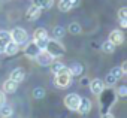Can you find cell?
Here are the masks:
<instances>
[{
    "mask_svg": "<svg viewBox=\"0 0 127 118\" xmlns=\"http://www.w3.org/2000/svg\"><path fill=\"white\" fill-rule=\"evenodd\" d=\"M54 84L58 87V88H66L72 84V73L69 70V67H64L61 72L55 73V79H54Z\"/></svg>",
    "mask_w": 127,
    "mask_h": 118,
    "instance_id": "1",
    "label": "cell"
},
{
    "mask_svg": "<svg viewBox=\"0 0 127 118\" xmlns=\"http://www.w3.org/2000/svg\"><path fill=\"white\" fill-rule=\"evenodd\" d=\"M45 51H48L52 58H57V57H61L63 54H64V46L61 45V42H58L57 39H48V43H46V48Z\"/></svg>",
    "mask_w": 127,
    "mask_h": 118,
    "instance_id": "2",
    "label": "cell"
},
{
    "mask_svg": "<svg viewBox=\"0 0 127 118\" xmlns=\"http://www.w3.org/2000/svg\"><path fill=\"white\" fill-rule=\"evenodd\" d=\"M11 39L12 42H15L17 45H26L27 40H29V34L24 29L21 27H15L12 31H11Z\"/></svg>",
    "mask_w": 127,
    "mask_h": 118,
    "instance_id": "3",
    "label": "cell"
},
{
    "mask_svg": "<svg viewBox=\"0 0 127 118\" xmlns=\"http://www.w3.org/2000/svg\"><path fill=\"white\" fill-rule=\"evenodd\" d=\"M79 102H81V97L76 94V93H70L64 97V105L66 108H69L70 111H76L78 106H79Z\"/></svg>",
    "mask_w": 127,
    "mask_h": 118,
    "instance_id": "4",
    "label": "cell"
},
{
    "mask_svg": "<svg viewBox=\"0 0 127 118\" xmlns=\"http://www.w3.org/2000/svg\"><path fill=\"white\" fill-rule=\"evenodd\" d=\"M34 60L37 61V64H39V66H49V64H51V61L54 60V58H52V55H51L48 51L42 49V51H39V54L34 57Z\"/></svg>",
    "mask_w": 127,
    "mask_h": 118,
    "instance_id": "5",
    "label": "cell"
},
{
    "mask_svg": "<svg viewBox=\"0 0 127 118\" xmlns=\"http://www.w3.org/2000/svg\"><path fill=\"white\" fill-rule=\"evenodd\" d=\"M81 0H58V9L61 12H69L79 5Z\"/></svg>",
    "mask_w": 127,
    "mask_h": 118,
    "instance_id": "6",
    "label": "cell"
},
{
    "mask_svg": "<svg viewBox=\"0 0 127 118\" xmlns=\"http://www.w3.org/2000/svg\"><path fill=\"white\" fill-rule=\"evenodd\" d=\"M90 91L96 96H100L105 91V82L102 79H93L90 82Z\"/></svg>",
    "mask_w": 127,
    "mask_h": 118,
    "instance_id": "7",
    "label": "cell"
},
{
    "mask_svg": "<svg viewBox=\"0 0 127 118\" xmlns=\"http://www.w3.org/2000/svg\"><path fill=\"white\" fill-rule=\"evenodd\" d=\"M91 100L90 99H87V97H81V102H79V106H78V112L79 114H82V115H87L90 111H91Z\"/></svg>",
    "mask_w": 127,
    "mask_h": 118,
    "instance_id": "8",
    "label": "cell"
},
{
    "mask_svg": "<svg viewBox=\"0 0 127 118\" xmlns=\"http://www.w3.org/2000/svg\"><path fill=\"white\" fill-rule=\"evenodd\" d=\"M39 46L36 45V42H29L27 45H26V48H24V54L27 55V57H30V58H34L37 54H39Z\"/></svg>",
    "mask_w": 127,
    "mask_h": 118,
    "instance_id": "9",
    "label": "cell"
},
{
    "mask_svg": "<svg viewBox=\"0 0 127 118\" xmlns=\"http://www.w3.org/2000/svg\"><path fill=\"white\" fill-rule=\"evenodd\" d=\"M108 40L112 42L115 46H117V45H121V43L124 42V34H123V31H120V30H114V31L109 33V39H108Z\"/></svg>",
    "mask_w": 127,
    "mask_h": 118,
    "instance_id": "10",
    "label": "cell"
},
{
    "mask_svg": "<svg viewBox=\"0 0 127 118\" xmlns=\"http://www.w3.org/2000/svg\"><path fill=\"white\" fill-rule=\"evenodd\" d=\"M40 12H42V9H39L37 6L32 5V6L27 9V12H26V18H27L29 21H34V20H37V18L40 17Z\"/></svg>",
    "mask_w": 127,
    "mask_h": 118,
    "instance_id": "11",
    "label": "cell"
},
{
    "mask_svg": "<svg viewBox=\"0 0 127 118\" xmlns=\"http://www.w3.org/2000/svg\"><path fill=\"white\" fill-rule=\"evenodd\" d=\"M12 81H15V82H23L24 81V78H26V72H24V69H21V67H17V69H14L12 72H11V76H9Z\"/></svg>",
    "mask_w": 127,
    "mask_h": 118,
    "instance_id": "12",
    "label": "cell"
},
{
    "mask_svg": "<svg viewBox=\"0 0 127 118\" xmlns=\"http://www.w3.org/2000/svg\"><path fill=\"white\" fill-rule=\"evenodd\" d=\"M17 88H18V82L12 81L11 78L3 82V93H5V94H6V93H8V94H12V93L17 91Z\"/></svg>",
    "mask_w": 127,
    "mask_h": 118,
    "instance_id": "13",
    "label": "cell"
},
{
    "mask_svg": "<svg viewBox=\"0 0 127 118\" xmlns=\"http://www.w3.org/2000/svg\"><path fill=\"white\" fill-rule=\"evenodd\" d=\"M18 49H20V45H17L15 42H8L6 45H5V54H8V55H15L17 52H18Z\"/></svg>",
    "mask_w": 127,
    "mask_h": 118,
    "instance_id": "14",
    "label": "cell"
},
{
    "mask_svg": "<svg viewBox=\"0 0 127 118\" xmlns=\"http://www.w3.org/2000/svg\"><path fill=\"white\" fill-rule=\"evenodd\" d=\"M32 5L37 6L39 9H49L54 5V0H32Z\"/></svg>",
    "mask_w": 127,
    "mask_h": 118,
    "instance_id": "15",
    "label": "cell"
},
{
    "mask_svg": "<svg viewBox=\"0 0 127 118\" xmlns=\"http://www.w3.org/2000/svg\"><path fill=\"white\" fill-rule=\"evenodd\" d=\"M64 34H66V30L63 29V27H60V26H57V27L52 29V39L60 40V39L64 37Z\"/></svg>",
    "mask_w": 127,
    "mask_h": 118,
    "instance_id": "16",
    "label": "cell"
},
{
    "mask_svg": "<svg viewBox=\"0 0 127 118\" xmlns=\"http://www.w3.org/2000/svg\"><path fill=\"white\" fill-rule=\"evenodd\" d=\"M0 115L5 117V118L11 117V115H12V106H11V105H8V103L5 102L2 106H0Z\"/></svg>",
    "mask_w": 127,
    "mask_h": 118,
    "instance_id": "17",
    "label": "cell"
},
{
    "mask_svg": "<svg viewBox=\"0 0 127 118\" xmlns=\"http://www.w3.org/2000/svg\"><path fill=\"white\" fill-rule=\"evenodd\" d=\"M49 67H51V72H52V73L55 75V73H58V72H61V70H63V69H64L66 66H64V64H63L61 61H54V60H52V61H51V64H49Z\"/></svg>",
    "mask_w": 127,
    "mask_h": 118,
    "instance_id": "18",
    "label": "cell"
},
{
    "mask_svg": "<svg viewBox=\"0 0 127 118\" xmlns=\"http://www.w3.org/2000/svg\"><path fill=\"white\" fill-rule=\"evenodd\" d=\"M43 37H48V31L45 30V29H36L34 30V33H33V39L34 40H37V39H43Z\"/></svg>",
    "mask_w": 127,
    "mask_h": 118,
    "instance_id": "19",
    "label": "cell"
},
{
    "mask_svg": "<svg viewBox=\"0 0 127 118\" xmlns=\"http://www.w3.org/2000/svg\"><path fill=\"white\" fill-rule=\"evenodd\" d=\"M102 51H103V52H106V54H112V52L115 51V45H114L112 42L106 40V42H103V43H102Z\"/></svg>",
    "mask_w": 127,
    "mask_h": 118,
    "instance_id": "20",
    "label": "cell"
},
{
    "mask_svg": "<svg viewBox=\"0 0 127 118\" xmlns=\"http://www.w3.org/2000/svg\"><path fill=\"white\" fill-rule=\"evenodd\" d=\"M69 70H70V73H72V76H78V75H81L82 73V66L81 64H78V63H75L72 67H69Z\"/></svg>",
    "mask_w": 127,
    "mask_h": 118,
    "instance_id": "21",
    "label": "cell"
},
{
    "mask_svg": "<svg viewBox=\"0 0 127 118\" xmlns=\"http://www.w3.org/2000/svg\"><path fill=\"white\" fill-rule=\"evenodd\" d=\"M81 26L78 24V23H72V24H69V33H72V34H79L81 33Z\"/></svg>",
    "mask_w": 127,
    "mask_h": 118,
    "instance_id": "22",
    "label": "cell"
},
{
    "mask_svg": "<svg viewBox=\"0 0 127 118\" xmlns=\"http://www.w3.org/2000/svg\"><path fill=\"white\" fill-rule=\"evenodd\" d=\"M45 88H42V87H37V88H34L33 90V97L34 99H43L45 97Z\"/></svg>",
    "mask_w": 127,
    "mask_h": 118,
    "instance_id": "23",
    "label": "cell"
},
{
    "mask_svg": "<svg viewBox=\"0 0 127 118\" xmlns=\"http://www.w3.org/2000/svg\"><path fill=\"white\" fill-rule=\"evenodd\" d=\"M0 39H2L5 43H8V42L12 40V39H11V33L6 31V30H0Z\"/></svg>",
    "mask_w": 127,
    "mask_h": 118,
    "instance_id": "24",
    "label": "cell"
},
{
    "mask_svg": "<svg viewBox=\"0 0 127 118\" xmlns=\"http://www.w3.org/2000/svg\"><path fill=\"white\" fill-rule=\"evenodd\" d=\"M48 39H49V37H43V39H37V40H34V42H36V45L39 46V49H40V51L46 48V43H48Z\"/></svg>",
    "mask_w": 127,
    "mask_h": 118,
    "instance_id": "25",
    "label": "cell"
},
{
    "mask_svg": "<svg viewBox=\"0 0 127 118\" xmlns=\"http://www.w3.org/2000/svg\"><path fill=\"white\" fill-rule=\"evenodd\" d=\"M117 78L114 76V75H111V73H108V76L105 78V85H114V84H117Z\"/></svg>",
    "mask_w": 127,
    "mask_h": 118,
    "instance_id": "26",
    "label": "cell"
},
{
    "mask_svg": "<svg viewBox=\"0 0 127 118\" xmlns=\"http://www.w3.org/2000/svg\"><path fill=\"white\" fill-rule=\"evenodd\" d=\"M111 75H114L117 79H120L121 76H124V73H123V70L120 69V67H114V69H111V72H109Z\"/></svg>",
    "mask_w": 127,
    "mask_h": 118,
    "instance_id": "27",
    "label": "cell"
},
{
    "mask_svg": "<svg viewBox=\"0 0 127 118\" xmlns=\"http://www.w3.org/2000/svg\"><path fill=\"white\" fill-rule=\"evenodd\" d=\"M118 18L120 20H127V9L126 8H121L118 11Z\"/></svg>",
    "mask_w": 127,
    "mask_h": 118,
    "instance_id": "28",
    "label": "cell"
},
{
    "mask_svg": "<svg viewBox=\"0 0 127 118\" xmlns=\"http://www.w3.org/2000/svg\"><path fill=\"white\" fill-rule=\"evenodd\" d=\"M117 94H118L120 97H126V96H127V88H126V85H121V87L118 88Z\"/></svg>",
    "mask_w": 127,
    "mask_h": 118,
    "instance_id": "29",
    "label": "cell"
},
{
    "mask_svg": "<svg viewBox=\"0 0 127 118\" xmlns=\"http://www.w3.org/2000/svg\"><path fill=\"white\" fill-rule=\"evenodd\" d=\"M5 102H6V96H5V93H3V91H0V106H2Z\"/></svg>",
    "mask_w": 127,
    "mask_h": 118,
    "instance_id": "30",
    "label": "cell"
},
{
    "mask_svg": "<svg viewBox=\"0 0 127 118\" xmlns=\"http://www.w3.org/2000/svg\"><path fill=\"white\" fill-rule=\"evenodd\" d=\"M5 45H6V43H5L2 39H0V54H3V51H5Z\"/></svg>",
    "mask_w": 127,
    "mask_h": 118,
    "instance_id": "31",
    "label": "cell"
},
{
    "mask_svg": "<svg viewBox=\"0 0 127 118\" xmlns=\"http://www.w3.org/2000/svg\"><path fill=\"white\" fill-rule=\"evenodd\" d=\"M120 69H121V70H123V73H124V75H126V73H127V64H126V61H124V63H123V64H121V67H120Z\"/></svg>",
    "mask_w": 127,
    "mask_h": 118,
    "instance_id": "32",
    "label": "cell"
},
{
    "mask_svg": "<svg viewBox=\"0 0 127 118\" xmlns=\"http://www.w3.org/2000/svg\"><path fill=\"white\" fill-rule=\"evenodd\" d=\"M102 118H115L112 114H109V112H105L103 115H102Z\"/></svg>",
    "mask_w": 127,
    "mask_h": 118,
    "instance_id": "33",
    "label": "cell"
},
{
    "mask_svg": "<svg viewBox=\"0 0 127 118\" xmlns=\"http://www.w3.org/2000/svg\"><path fill=\"white\" fill-rule=\"evenodd\" d=\"M120 24H121L123 29H126L127 27V20H120Z\"/></svg>",
    "mask_w": 127,
    "mask_h": 118,
    "instance_id": "34",
    "label": "cell"
},
{
    "mask_svg": "<svg viewBox=\"0 0 127 118\" xmlns=\"http://www.w3.org/2000/svg\"><path fill=\"white\" fill-rule=\"evenodd\" d=\"M0 118H2V117H0Z\"/></svg>",
    "mask_w": 127,
    "mask_h": 118,
    "instance_id": "35",
    "label": "cell"
}]
</instances>
